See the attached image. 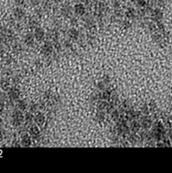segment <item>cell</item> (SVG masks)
I'll return each instance as SVG.
<instances>
[{
	"label": "cell",
	"mask_w": 172,
	"mask_h": 173,
	"mask_svg": "<svg viewBox=\"0 0 172 173\" xmlns=\"http://www.w3.org/2000/svg\"><path fill=\"white\" fill-rule=\"evenodd\" d=\"M12 121L14 126H19L24 121V116L22 114V112L20 110H16L13 112L12 115Z\"/></svg>",
	"instance_id": "1"
},
{
	"label": "cell",
	"mask_w": 172,
	"mask_h": 173,
	"mask_svg": "<svg viewBox=\"0 0 172 173\" xmlns=\"http://www.w3.org/2000/svg\"><path fill=\"white\" fill-rule=\"evenodd\" d=\"M53 49L54 47H53V45H52V43L49 42H46L42 47V54L45 56H48L53 52Z\"/></svg>",
	"instance_id": "2"
},
{
	"label": "cell",
	"mask_w": 172,
	"mask_h": 173,
	"mask_svg": "<svg viewBox=\"0 0 172 173\" xmlns=\"http://www.w3.org/2000/svg\"><path fill=\"white\" fill-rule=\"evenodd\" d=\"M34 37L35 39L38 41V42H41L44 39V36H45V32H44L43 29L40 28V27H37L35 28L34 29Z\"/></svg>",
	"instance_id": "3"
},
{
	"label": "cell",
	"mask_w": 172,
	"mask_h": 173,
	"mask_svg": "<svg viewBox=\"0 0 172 173\" xmlns=\"http://www.w3.org/2000/svg\"><path fill=\"white\" fill-rule=\"evenodd\" d=\"M74 12L77 16H83V15L86 13V7L83 4H77L74 6Z\"/></svg>",
	"instance_id": "4"
},
{
	"label": "cell",
	"mask_w": 172,
	"mask_h": 173,
	"mask_svg": "<svg viewBox=\"0 0 172 173\" xmlns=\"http://www.w3.org/2000/svg\"><path fill=\"white\" fill-rule=\"evenodd\" d=\"M34 122L38 126H42L45 123V116H44L42 112H37L34 116Z\"/></svg>",
	"instance_id": "5"
},
{
	"label": "cell",
	"mask_w": 172,
	"mask_h": 173,
	"mask_svg": "<svg viewBox=\"0 0 172 173\" xmlns=\"http://www.w3.org/2000/svg\"><path fill=\"white\" fill-rule=\"evenodd\" d=\"M9 98L10 100H18L19 98V90L16 88H12L9 90Z\"/></svg>",
	"instance_id": "6"
},
{
	"label": "cell",
	"mask_w": 172,
	"mask_h": 173,
	"mask_svg": "<svg viewBox=\"0 0 172 173\" xmlns=\"http://www.w3.org/2000/svg\"><path fill=\"white\" fill-rule=\"evenodd\" d=\"M41 134V130H40V126H38L37 124L32 125L31 128H29V134L31 136H32L33 138H37Z\"/></svg>",
	"instance_id": "7"
},
{
	"label": "cell",
	"mask_w": 172,
	"mask_h": 173,
	"mask_svg": "<svg viewBox=\"0 0 172 173\" xmlns=\"http://www.w3.org/2000/svg\"><path fill=\"white\" fill-rule=\"evenodd\" d=\"M13 14H14V17L19 20L25 17V11L22 9H20V7H16V9H14Z\"/></svg>",
	"instance_id": "8"
},
{
	"label": "cell",
	"mask_w": 172,
	"mask_h": 173,
	"mask_svg": "<svg viewBox=\"0 0 172 173\" xmlns=\"http://www.w3.org/2000/svg\"><path fill=\"white\" fill-rule=\"evenodd\" d=\"M78 36H79V33L77 31L75 28H72L71 29H69V32H68V37H69V39L74 41V42H76L77 41L78 39Z\"/></svg>",
	"instance_id": "9"
},
{
	"label": "cell",
	"mask_w": 172,
	"mask_h": 173,
	"mask_svg": "<svg viewBox=\"0 0 172 173\" xmlns=\"http://www.w3.org/2000/svg\"><path fill=\"white\" fill-rule=\"evenodd\" d=\"M21 145L23 146H29L32 145V137L29 134H24L21 138Z\"/></svg>",
	"instance_id": "10"
},
{
	"label": "cell",
	"mask_w": 172,
	"mask_h": 173,
	"mask_svg": "<svg viewBox=\"0 0 172 173\" xmlns=\"http://www.w3.org/2000/svg\"><path fill=\"white\" fill-rule=\"evenodd\" d=\"M34 34L32 33H28L26 36H25V43L27 45H29V46H32V45L34 43Z\"/></svg>",
	"instance_id": "11"
},
{
	"label": "cell",
	"mask_w": 172,
	"mask_h": 173,
	"mask_svg": "<svg viewBox=\"0 0 172 173\" xmlns=\"http://www.w3.org/2000/svg\"><path fill=\"white\" fill-rule=\"evenodd\" d=\"M17 107H18V109H19V110H20V111H25V110L27 109L28 104H27V102H26L24 100H19V101H18Z\"/></svg>",
	"instance_id": "12"
},
{
	"label": "cell",
	"mask_w": 172,
	"mask_h": 173,
	"mask_svg": "<svg viewBox=\"0 0 172 173\" xmlns=\"http://www.w3.org/2000/svg\"><path fill=\"white\" fill-rule=\"evenodd\" d=\"M71 13V7L69 5H64V6L62 7V14L64 15V16L67 17V16H69Z\"/></svg>",
	"instance_id": "13"
},
{
	"label": "cell",
	"mask_w": 172,
	"mask_h": 173,
	"mask_svg": "<svg viewBox=\"0 0 172 173\" xmlns=\"http://www.w3.org/2000/svg\"><path fill=\"white\" fill-rule=\"evenodd\" d=\"M1 88L4 89V90H7L9 88V82L7 80H5V79H2L1 80Z\"/></svg>",
	"instance_id": "14"
},
{
	"label": "cell",
	"mask_w": 172,
	"mask_h": 173,
	"mask_svg": "<svg viewBox=\"0 0 172 173\" xmlns=\"http://www.w3.org/2000/svg\"><path fill=\"white\" fill-rule=\"evenodd\" d=\"M24 119H25L26 123H32V121H34V116H32V113H29H29H27V114L25 115Z\"/></svg>",
	"instance_id": "15"
},
{
	"label": "cell",
	"mask_w": 172,
	"mask_h": 173,
	"mask_svg": "<svg viewBox=\"0 0 172 173\" xmlns=\"http://www.w3.org/2000/svg\"><path fill=\"white\" fill-rule=\"evenodd\" d=\"M96 119L98 120L99 122H102L103 121V119H104V113L103 112H98L97 113V115H96Z\"/></svg>",
	"instance_id": "16"
},
{
	"label": "cell",
	"mask_w": 172,
	"mask_h": 173,
	"mask_svg": "<svg viewBox=\"0 0 172 173\" xmlns=\"http://www.w3.org/2000/svg\"><path fill=\"white\" fill-rule=\"evenodd\" d=\"M37 109H38V105L35 104V103H32L31 105H29V111H31L32 112H34L37 111Z\"/></svg>",
	"instance_id": "17"
},
{
	"label": "cell",
	"mask_w": 172,
	"mask_h": 173,
	"mask_svg": "<svg viewBox=\"0 0 172 173\" xmlns=\"http://www.w3.org/2000/svg\"><path fill=\"white\" fill-rule=\"evenodd\" d=\"M133 15H134V10H133V9H128V11L126 12V16L128 17V18H130V19H132V18H133Z\"/></svg>",
	"instance_id": "18"
},
{
	"label": "cell",
	"mask_w": 172,
	"mask_h": 173,
	"mask_svg": "<svg viewBox=\"0 0 172 173\" xmlns=\"http://www.w3.org/2000/svg\"><path fill=\"white\" fill-rule=\"evenodd\" d=\"M4 107H5L4 102L0 100V114H1L2 112H3V111H4Z\"/></svg>",
	"instance_id": "19"
},
{
	"label": "cell",
	"mask_w": 172,
	"mask_h": 173,
	"mask_svg": "<svg viewBox=\"0 0 172 173\" xmlns=\"http://www.w3.org/2000/svg\"><path fill=\"white\" fill-rule=\"evenodd\" d=\"M118 117H119L118 111H113V120H117Z\"/></svg>",
	"instance_id": "20"
},
{
	"label": "cell",
	"mask_w": 172,
	"mask_h": 173,
	"mask_svg": "<svg viewBox=\"0 0 172 173\" xmlns=\"http://www.w3.org/2000/svg\"><path fill=\"white\" fill-rule=\"evenodd\" d=\"M24 2H25V0H15V3H16L17 5H19V6L23 5Z\"/></svg>",
	"instance_id": "21"
},
{
	"label": "cell",
	"mask_w": 172,
	"mask_h": 173,
	"mask_svg": "<svg viewBox=\"0 0 172 173\" xmlns=\"http://www.w3.org/2000/svg\"><path fill=\"white\" fill-rule=\"evenodd\" d=\"M0 95H1V91H0Z\"/></svg>",
	"instance_id": "22"
},
{
	"label": "cell",
	"mask_w": 172,
	"mask_h": 173,
	"mask_svg": "<svg viewBox=\"0 0 172 173\" xmlns=\"http://www.w3.org/2000/svg\"><path fill=\"white\" fill-rule=\"evenodd\" d=\"M122 1H125V0H122Z\"/></svg>",
	"instance_id": "23"
},
{
	"label": "cell",
	"mask_w": 172,
	"mask_h": 173,
	"mask_svg": "<svg viewBox=\"0 0 172 173\" xmlns=\"http://www.w3.org/2000/svg\"><path fill=\"white\" fill-rule=\"evenodd\" d=\"M131 1H133V0H131Z\"/></svg>",
	"instance_id": "24"
}]
</instances>
